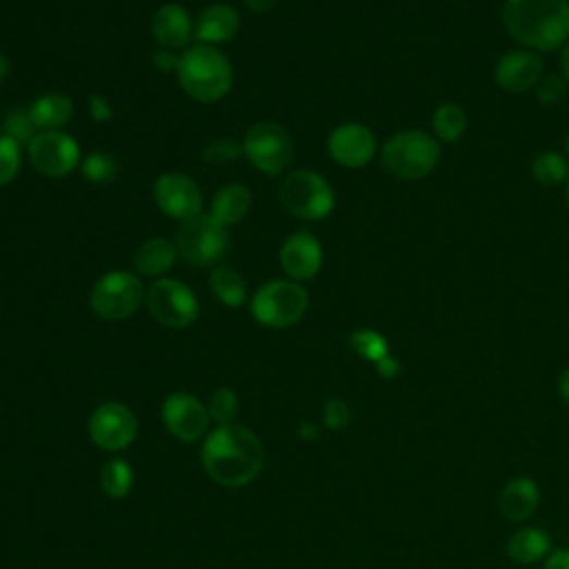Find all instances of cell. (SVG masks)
<instances>
[{"label":"cell","mask_w":569,"mask_h":569,"mask_svg":"<svg viewBox=\"0 0 569 569\" xmlns=\"http://www.w3.org/2000/svg\"><path fill=\"white\" fill-rule=\"evenodd\" d=\"M210 409L187 392H176L163 403V423L178 441H200L210 430Z\"/></svg>","instance_id":"5bb4252c"},{"label":"cell","mask_w":569,"mask_h":569,"mask_svg":"<svg viewBox=\"0 0 569 569\" xmlns=\"http://www.w3.org/2000/svg\"><path fill=\"white\" fill-rule=\"evenodd\" d=\"M327 151L338 165L360 170L370 165L376 157V136L366 125L345 123L330 134Z\"/></svg>","instance_id":"9a60e30c"},{"label":"cell","mask_w":569,"mask_h":569,"mask_svg":"<svg viewBox=\"0 0 569 569\" xmlns=\"http://www.w3.org/2000/svg\"><path fill=\"white\" fill-rule=\"evenodd\" d=\"M145 302L149 314L170 330H185L196 323L200 305L194 289L178 279H157L147 294Z\"/></svg>","instance_id":"30bf717a"},{"label":"cell","mask_w":569,"mask_h":569,"mask_svg":"<svg viewBox=\"0 0 569 569\" xmlns=\"http://www.w3.org/2000/svg\"><path fill=\"white\" fill-rule=\"evenodd\" d=\"M300 436L307 438V441H309V438H317V436H319V428L305 423V425H300Z\"/></svg>","instance_id":"f6af8a7d"},{"label":"cell","mask_w":569,"mask_h":569,"mask_svg":"<svg viewBox=\"0 0 569 569\" xmlns=\"http://www.w3.org/2000/svg\"><path fill=\"white\" fill-rule=\"evenodd\" d=\"M243 153L251 168L268 176H276L294 161V140L283 125L261 121L247 129L243 138Z\"/></svg>","instance_id":"ba28073f"},{"label":"cell","mask_w":569,"mask_h":569,"mask_svg":"<svg viewBox=\"0 0 569 569\" xmlns=\"http://www.w3.org/2000/svg\"><path fill=\"white\" fill-rule=\"evenodd\" d=\"M240 153H243V145H238V143H234L230 138H219V140L207 145L202 159L207 163H212V165H223V163L236 161Z\"/></svg>","instance_id":"e575fe53"},{"label":"cell","mask_w":569,"mask_h":569,"mask_svg":"<svg viewBox=\"0 0 569 569\" xmlns=\"http://www.w3.org/2000/svg\"><path fill=\"white\" fill-rule=\"evenodd\" d=\"M383 168L400 181L428 178L441 161L436 136L421 129H403L394 134L381 151Z\"/></svg>","instance_id":"277c9868"},{"label":"cell","mask_w":569,"mask_h":569,"mask_svg":"<svg viewBox=\"0 0 569 569\" xmlns=\"http://www.w3.org/2000/svg\"><path fill=\"white\" fill-rule=\"evenodd\" d=\"M29 116L40 132H54L72 121L74 102L65 94H45L29 106Z\"/></svg>","instance_id":"603a6c76"},{"label":"cell","mask_w":569,"mask_h":569,"mask_svg":"<svg viewBox=\"0 0 569 569\" xmlns=\"http://www.w3.org/2000/svg\"><path fill=\"white\" fill-rule=\"evenodd\" d=\"M38 127L34 125L29 110H12L3 121V136L16 140L18 145H29L36 136Z\"/></svg>","instance_id":"d6a6232c"},{"label":"cell","mask_w":569,"mask_h":569,"mask_svg":"<svg viewBox=\"0 0 569 569\" xmlns=\"http://www.w3.org/2000/svg\"><path fill=\"white\" fill-rule=\"evenodd\" d=\"M202 468L223 487H245L263 470V445L243 425H219L202 445Z\"/></svg>","instance_id":"6da1fadb"},{"label":"cell","mask_w":569,"mask_h":569,"mask_svg":"<svg viewBox=\"0 0 569 569\" xmlns=\"http://www.w3.org/2000/svg\"><path fill=\"white\" fill-rule=\"evenodd\" d=\"M552 536L541 528H523L507 541V556L516 565H534L549 556Z\"/></svg>","instance_id":"cb8c5ba5"},{"label":"cell","mask_w":569,"mask_h":569,"mask_svg":"<svg viewBox=\"0 0 569 569\" xmlns=\"http://www.w3.org/2000/svg\"><path fill=\"white\" fill-rule=\"evenodd\" d=\"M543 569H569V549L560 547V549L549 552Z\"/></svg>","instance_id":"ab89813d"},{"label":"cell","mask_w":569,"mask_h":569,"mask_svg":"<svg viewBox=\"0 0 569 569\" xmlns=\"http://www.w3.org/2000/svg\"><path fill=\"white\" fill-rule=\"evenodd\" d=\"M349 421H351V411H349V407L343 400H338V398L327 400V405H325V425L330 430H334V432L345 430L349 425Z\"/></svg>","instance_id":"d590c367"},{"label":"cell","mask_w":569,"mask_h":569,"mask_svg":"<svg viewBox=\"0 0 569 569\" xmlns=\"http://www.w3.org/2000/svg\"><path fill=\"white\" fill-rule=\"evenodd\" d=\"M309 307L307 289L296 281H270L251 296V317L270 330L296 325Z\"/></svg>","instance_id":"5b68a950"},{"label":"cell","mask_w":569,"mask_h":569,"mask_svg":"<svg viewBox=\"0 0 569 569\" xmlns=\"http://www.w3.org/2000/svg\"><path fill=\"white\" fill-rule=\"evenodd\" d=\"M178 83L183 91L202 106L223 100L234 85V67L221 49L212 45H191L181 54Z\"/></svg>","instance_id":"3957f363"},{"label":"cell","mask_w":569,"mask_h":569,"mask_svg":"<svg viewBox=\"0 0 569 569\" xmlns=\"http://www.w3.org/2000/svg\"><path fill=\"white\" fill-rule=\"evenodd\" d=\"M567 205H569V178H567Z\"/></svg>","instance_id":"7dc6e473"},{"label":"cell","mask_w":569,"mask_h":569,"mask_svg":"<svg viewBox=\"0 0 569 569\" xmlns=\"http://www.w3.org/2000/svg\"><path fill=\"white\" fill-rule=\"evenodd\" d=\"M281 268L289 281L302 283L319 276L323 268V247L309 232H296L281 245Z\"/></svg>","instance_id":"2e32d148"},{"label":"cell","mask_w":569,"mask_h":569,"mask_svg":"<svg viewBox=\"0 0 569 569\" xmlns=\"http://www.w3.org/2000/svg\"><path fill=\"white\" fill-rule=\"evenodd\" d=\"M240 32V14L227 3L205 8L194 23V38L200 45H221L236 38Z\"/></svg>","instance_id":"ac0fdd59"},{"label":"cell","mask_w":569,"mask_h":569,"mask_svg":"<svg viewBox=\"0 0 569 569\" xmlns=\"http://www.w3.org/2000/svg\"><path fill=\"white\" fill-rule=\"evenodd\" d=\"M151 61H153V67H157L159 72H163V74H170V72H178L181 57H176L172 49H165V47H161V49L153 51Z\"/></svg>","instance_id":"74e56055"},{"label":"cell","mask_w":569,"mask_h":569,"mask_svg":"<svg viewBox=\"0 0 569 569\" xmlns=\"http://www.w3.org/2000/svg\"><path fill=\"white\" fill-rule=\"evenodd\" d=\"M251 210V191L243 183L225 185L212 200L210 217L223 227H234L247 219Z\"/></svg>","instance_id":"7402d4cb"},{"label":"cell","mask_w":569,"mask_h":569,"mask_svg":"<svg viewBox=\"0 0 569 569\" xmlns=\"http://www.w3.org/2000/svg\"><path fill=\"white\" fill-rule=\"evenodd\" d=\"M543 59L532 49H516L505 54L494 70V81L509 94H525L543 78Z\"/></svg>","instance_id":"e0dca14e"},{"label":"cell","mask_w":569,"mask_h":569,"mask_svg":"<svg viewBox=\"0 0 569 569\" xmlns=\"http://www.w3.org/2000/svg\"><path fill=\"white\" fill-rule=\"evenodd\" d=\"M23 165L21 145L8 136H0V187L10 185Z\"/></svg>","instance_id":"1f68e13d"},{"label":"cell","mask_w":569,"mask_h":569,"mask_svg":"<svg viewBox=\"0 0 569 569\" xmlns=\"http://www.w3.org/2000/svg\"><path fill=\"white\" fill-rule=\"evenodd\" d=\"M176 258H178L176 243H172L163 236H157L140 245V249L136 251V258H134V268L140 276L165 279V274L176 265Z\"/></svg>","instance_id":"44dd1931"},{"label":"cell","mask_w":569,"mask_h":569,"mask_svg":"<svg viewBox=\"0 0 569 569\" xmlns=\"http://www.w3.org/2000/svg\"><path fill=\"white\" fill-rule=\"evenodd\" d=\"M27 157L38 174L63 178L81 165V147L70 134L61 129L40 132L27 145Z\"/></svg>","instance_id":"8fae6325"},{"label":"cell","mask_w":569,"mask_h":569,"mask_svg":"<svg viewBox=\"0 0 569 569\" xmlns=\"http://www.w3.org/2000/svg\"><path fill=\"white\" fill-rule=\"evenodd\" d=\"M560 72H562V76L569 81V42L562 47V51H560Z\"/></svg>","instance_id":"7bdbcfd3"},{"label":"cell","mask_w":569,"mask_h":569,"mask_svg":"<svg viewBox=\"0 0 569 569\" xmlns=\"http://www.w3.org/2000/svg\"><path fill=\"white\" fill-rule=\"evenodd\" d=\"M558 394H560L562 403L569 405V368H567V370L560 374V379H558Z\"/></svg>","instance_id":"b9f144b4"},{"label":"cell","mask_w":569,"mask_h":569,"mask_svg":"<svg viewBox=\"0 0 569 569\" xmlns=\"http://www.w3.org/2000/svg\"><path fill=\"white\" fill-rule=\"evenodd\" d=\"M532 176L543 187H556L560 183H567L569 178V163L567 157L556 151H543L532 161Z\"/></svg>","instance_id":"83f0119b"},{"label":"cell","mask_w":569,"mask_h":569,"mask_svg":"<svg viewBox=\"0 0 569 569\" xmlns=\"http://www.w3.org/2000/svg\"><path fill=\"white\" fill-rule=\"evenodd\" d=\"M376 372L383 376V379H396L400 374V363H398V358L396 356H385L383 360H379L376 363Z\"/></svg>","instance_id":"f35d334b"},{"label":"cell","mask_w":569,"mask_h":569,"mask_svg":"<svg viewBox=\"0 0 569 569\" xmlns=\"http://www.w3.org/2000/svg\"><path fill=\"white\" fill-rule=\"evenodd\" d=\"M81 172L94 185H108L116 178L119 165H116L114 157H110V153L91 151L81 161Z\"/></svg>","instance_id":"f1b7e54d"},{"label":"cell","mask_w":569,"mask_h":569,"mask_svg":"<svg viewBox=\"0 0 569 569\" xmlns=\"http://www.w3.org/2000/svg\"><path fill=\"white\" fill-rule=\"evenodd\" d=\"M432 127L436 134V140L441 143H456L462 138L465 129H468V114L456 102H445L432 119Z\"/></svg>","instance_id":"484cf974"},{"label":"cell","mask_w":569,"mask_h":569,"mask_svg":"<svg viewBox=\"0 0 569 569\" xmlns=\"http://www.w3.org/2000/svg\"><path fill=\"white\" fill-rule=\"evenodd\" d=\"M134 485V470L123 458L108 460L100 472V487L110 498H125Z\"/></svg>","instance_id":"4316f807"},{"label":"cell","mask_w":569,"mask_h":569,"mask_svg":"<svg viewBox=\"0 0 569 569\" xmlns=\"http://www.w3.org/2000/svg\"><path fill=\"white\" fill-rule=\"evenodd\" d=\"M541 505V487L530 477L511 479L498 498L500 514L511 523H525Z\"/></svg>","instance_id":"ffe728a7"},{"label":"cell","mask_w":569,"mask_h":569,"mask_svg":"<svg viewBox=\"0 0 569 569\" xmlns=\"http://www.w3.org/2000/svg\"><path fill=\"white\" fill-rule=\"evenodd\" d=\"M178 258L194 268L217 265L230 249V230L210 214H200L181 225L176 234Z\"/></svg>","instance_id":"9c48e42d"},{"label":"cell","mask_w":569,"mask_h":569,"mask_svg":"<svg viewBox=\"0 0 569 569\" xmlns=\"http://www.w3.org/2000/svg\"><path fill=\"white\" fill-rule=\"evenodd\" d=\"M153 200L159 210L181 223L202 214V194L194 178L178 172H168L153 183Z\"/></svg>","instance_id":"4fadbf2b"},{"label":"cell","mask_w":569,"mask_h":569,"mask_svg":"<svg viewBox=\"0 0 569 569\" xmlns=\"http://www.w3.org/2000/svg\"><path fill=\"white\" fill-rule=\"evenodd\" d=\"M565 151H567V161H569V134H567V140H565Z\"/></svg>","instance_id":"bcb514c9"},{"label":"cell","mask_w":569,"mask_h":569,"mask_svg":"<svg viewBox=\"0 0 569 569\" xmlns=\"http://www.w3.org/2000/svg\"><path fill=\"white\" fill-rule=\"evenodd\" d=\"M147 289L140 279L125 270L100 276L89 294L91 312L102 321H125L143 305Z\"/></svg>","instance_id":"52a82bcc"},{"label":"cell","mask_w":569,"mask_h":569,"mask_svg":"<svg viewBox=\"0 0 569 569\" xmlns=\"http://www.w3.org/2000/svg\"><path fill=\"white\" fill-rule=\"evenodd\" d=\"M243 3H245L251 12L263 14V12H270V10L274 8L276 0H243Z\"/></svg>","instance_id":"60d3db41"},{"label":"cell","mask_w":569,"mask_h":569,"mask_svg":"<svg viewBox=\"0 0 569 569\" xmlns=\"http://www.w3.org/2000/svg\"><path fill=\"white\" fill-rule=\"evenodd\" d=\"M207 409H210V417L219 425H234V421L238 417V396L232 387H219L212 394Z\"/></svg>","instance_id":"4dcf8cb0"},{"label":"cell","mask_w":569,"mask_h":569,"mask_svg":"<svg viewBox=\"0 0 569 569\" xmlns=\"http://www.w3.org/2000/svg\"><path fill=\"white\" fill-rule=\"evenodd\" d=\"M8 74H10V61H8V57L3 54V51H0V85L5 83Z\"/></svg>","instance_id":"ee69618b"},{"label":"cell","mask_w":569,"mask_h":569,"mask_svg":"<svg viewBox=\"0 0 569 569\" xmlns=\"http://www.w3.org/2000/svg\"><path fill=\"white\" fill-rule=\"evenodd\" d=\"M151 34L165 49H187L194 36V23L183 5L168 3L161 5L151 16Z\"/></svg>","instance_id":"d6986e66"},{"label":"cell","mask_w":569,"mask_h":569,"mask_svg":"<svg viewBox=\"0 0 569 569\" xmlns=\"http://www.w3.org/2000/svg\"><path fill=\"white\" fill-rule=\"evenodd\" d=\"M87 110L94 123H110L112 121V106L110 100L102 96V94H91L87 100Z\"/></svg>","instance_id":"8d00e7d4"},{"label":"cell","mask_w":569,"mask_h":569,"mask_svg":"<svg viewBox=\"0 0 569 569\" xmlns=\"http://www.w3.org/2000/svg\"><path fill=\"white\" fill-rule=\"evenodd\" d=\"M210 289L225 307H240L247 300V283L243 274L230 265H221L210 276Z\"/></svg>","instance_id":"d4e9b609"},{"label":"cell","mask_w":569,"mask_h":569,"mask_svg":"<svg viewBox=\"0 0 569 569\" xmlns=\"http://www.w3.org/2000/svg\"><path fill=\"white\" fill-rule=\"evenodd\" d=\"M349 345L351 349L360 356L370 360V363H379L385 356H389V343L383 334L374 332V330H358L349 336Z\"/></svg>","instance_id":"f546056e"},{"label":"cell","mask_w":569,"mask_h":569,"mask_svg":"<svg viewBox=\"0 0 569 569\" xmlns=\"http://www.w3.org/2000/svg\"><path fill=\"white\" fill-rule=\"evenodd\" d=\"M567 83L569 81L562 74L543 76L541 83L536 85L539 100L543 102V106H558V102H562V98L567 96V89H569Z\"/></svg>","instance_id":"836d02e7"},{"label":"cell","mask_w":569,"mask_h":569,"mask_svg":"<svg viewBox=\"0 0 569 569\" xmlns=\"http://www.w3.org/2000/svg\"><path fill=\"white\" fill-rule=\"evenodd\" d=\"M279 198L285 210L302 221H323L334 212L336 196L332 185L317 172H292L281 183Z\"/></svg>","instance_id":"8992f818"},{"label":"cell","mask_w":569,"mask_h":569,"mask_svg":"<svg viewBox=\"0 0 569 569\" xmlns=\"http://www.w3.org/2000/svg\"><path fill=\"white\" fill-rule=\"evenodd\" d=\"M138 434L136 413L123 403H102L89 419V436L106 452L127 449Z\"/></svg>","instance_id":"7c38bea8"},{"label":"cell","mask_w":569,"mask_h":569,"mask_svg":"<svg viewBox=\"0 0 569 569\" xmlns=\"http://www.w3.org/2000/svg\"><path fill=\"white\" fill-rule=\"evenodd\" d=\"M507 34L532 51H554L569 42V0H507Z\"/></svg>","instance_id":"7a4b0ae2"}]
</instances>
